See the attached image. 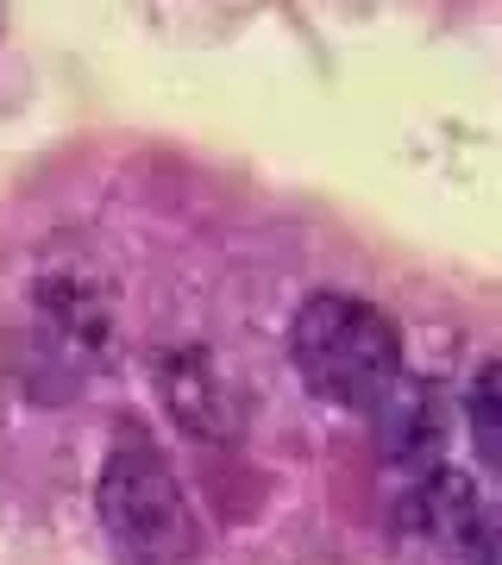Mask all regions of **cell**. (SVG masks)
<instances>
[{
    "label": "cell",
    "instance_id": "6da1fadb",
    "mask_svg": "<svg viewBox=\"0 0 502 565\" xmlns=\"http://www.w3.org/2000/svg\"><path fill=\"white\" fill-rule=\"evenodd\" d=\"M114 282L107 264L76 239H57L20 282L13 371L39 403H70L114 359Z\"/></svg>",
    "mask_w": 502,
    "mask_h": 565
},
{
    "label": "cell",
    "instance_id": "7a4b0ae2",
    "mask_svg": "<svg viewBox=\"0 0 502 565\" xmlns=\"http://www.w3.org/2000/svg\"><path fill=\"white\" fill-rule=\"evenodd\" d=\"M289 364L327 408H345V415H377L383 396L408 377L402 327L377 302L345 296V289H314L296 308Z\"/></svg>",
    "mask_w": 502,
    "mask_h": 565
},
{
    "label": "cell",
    "instance_id": "3957f363",
    "mask_svg": "<svg viewBox=\"0 0 502 565\" xmlns=\"http://www.w3.org/2000/svg\"><path fill=\"white\" fill-rule=\"evenodd\" d=\"M95 515H100V534L120 553V565H201V553H207V534H201L189 490L177 484L170 459L139 427H126L114 452L100 459Z\"/></svg>",
    "mask_w": 502,
    "mask_h": 565
},
{
    "label": "cell",
    "instance_id": "277c9868",
    "mask_svg": "<svg viewBox=\"0 0 502 565\" xmlns=\"http://www.w3.org/2000/svg\"><path fill=\"white\" fill-rule=\"evenodd\" d=\"M371 422H377L383 465L402 471V484H415V478H427V471L446 465V434H452V396H446V384L408 371V377L383 396V408Z\"/></svg>",
    "mask_w": 502,
    "mask_h": 565
},
{
    "label": "cell",
    "instance_id": "5b68a950",
    "mask_svg": "<svg viewBox=\"0 0 502 565\" xmlns=\"http://www.w3.org/2000/svg\"><path fill=\"white\" fill-rule=\"evenodd\" d=\"M396 515H402L408 534H421V541H434V546H452L459 559H471V553L483 546V534H490V522H496V515L483 509L471 471H459L452 459H446L440 471L415 478Z\"/></svg>",
    "mask_w": 502,
    "mask_h": 565
},
{
    "label": "cell",
    "instance_id": "8992f818",
    "mask_svg": "<svg viewBox=\"0 0 502 565\" xmlns=\"http://www.w3.org/2000/svg\"><path fill=\"white\" fill-rule=\"evenodd\" d=\"M163 403L189 434H233L239 427V403H233L214 352H201V345L163 359Z\"/></svg>",
    "mask_w": 502,
    "mask_h": 565
},
{
    "label": "cell",
    "instance_id": "52a82bcc",
    "mask_svg": "<svg viewBox=\"0 0 502 565\" xmlns=\"http://www.w3.org/2000/svg\"><path fill=\"white\" fill-rule=\"evenodd\" d=\"M464 427H471V452L483 465H502V359H483L471 390H464Z\"/></svg>",
    "mask_w": 502,
    "mask_h": 565
}]
</instances>
